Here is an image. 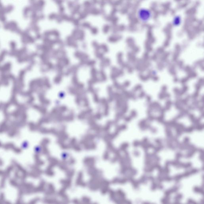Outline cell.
Listing matches in <instances>:
<instances>
[{"label":"cell","mask_w":204,"mask_h":204,"mask_svg":"<svg viewBox=\"0 0 204 204\" xmlns=\"http://www.w3.org/2000/svg\"><path fill=\"white\" fill-rule=\"evenodd\" d=\"M152 14L149 9L147 8H140L138 10L137 16L140 22L143 23H147L151 19Z\"/></svg>","instance_id":"6da1fadb"},{"label":"cell","mask_w":204,"mask_h":204,"mask_svg":"<svg viewBox=\"0 0 204 204\" xmlns=\"http://www.w3.org/2000/svg\"><path fill=\"white\" fill-rule=\"evenodd\" d=\"M182 18L180 15H176L173 17L172 21V24L175 27H178L182 23Z\"/></svg>","instance_id":"7a4b0ae2"},{"label":"cell","mask_w":204,"mask_h":204,"mask_svg":"<svg viewBox=\"0 0 204 204\" xmlns=\"http://www.w3.org/2000/svg\"><path fill=\"white\" fill-rule=\"evenodd\" d=\"M28 142L27 140H25L22 142L21 144V147L22 149L26 150L28 148Z\"/></svg>","instance_id":"3957f363"}]
</instances>
